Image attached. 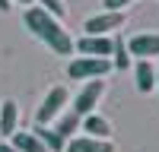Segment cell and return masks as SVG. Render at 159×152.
Instances as JSON below:
<instances>
[{
	"instance_id": "obj_1",
	"label": "cell",
	"mask_w": 159,
	"mask_h": 152,
	"mask_svg": "<svg viewBox=\"0 0 159 152\" xmlns=\"http://www.w3.org/2000/svg\"><path fill=\"white\" fill-rule=\"evenodd\" d=\"M22 22H25V29H29L45 48H51L54 54H64V57H67L70 51H73L70 32L61 25V19L48 16L42 6H29V10H25V16H22Z\"/></svg>"
},
{
	"instance_id": "obj_2",
	"label": "cell",
	"mask_w": 159,
	"mask_h": 152,
	"mask_svg": "<svg viewBox=\"0 0 159 152\" xmlns=\"http://www.w3.org/2000/svg\"><path fill=\"white\" fill-rule=\"evenodd\" d=\"M111 73V60L108 57H76L67 63V76L70 79H105V76Z\"/></svg>"
},
{
	"instance_id": "obj_3",
	"label": "cell",
	"mask_w": 159,
	"mask_h": 152,
	"mask_svg": "<svg viewBox=\"0 0 159 152\" xmlns=\"http://www.w3.org/2000/svg\"><path fill=\"white\" fill-rule=\"evenodd\" d=\"M70 105V95H67V89L64 86H54V89H48V95H45V101L38 105V111H35V124H42V127H48V124H54L57 120V114Z\"/></svg>"
},
{
	"instance_id": "obj_4",
	"label": "cell",
	"mask_w": 159,
	"mask_h": 152,
	"mask_svg": "<svg viewBox=\"0 0 159 152\" xmlns=\"http://www.w3.org/2000/svg\"><path fill=\"white\" fill-rule=\"evenodd\" d=\"M102 95H105V79H89V82H83V89H80L76 98H73V111L80 114V117L92 114L96 105L102 101Z\"/></svg>"
},
{
	"instance_id": "obj_5",
	"label": "cell",
	"mask_w": 159,
	"mask_h": 152,
	"mask_svg": "<svg viewBox=\"0 0 159 152\" xmlns=\"http://www.w3.org/2000/svg\"><path fill=\"white\" fill-rule=\"evenodd\" d=\"M127 22V16L124 13H96V16H89L86 19V35H108V32H115V29H121V25Z\"/></svg>"
},
{
	"instance_id": "obj_6",
	"label": "cell",
	"mask_w": 159,
	"mask_h": 152,
	"mask_svg": "<svg viewBox=\"0 0 159 152\" xmlns=\"http://www.w3.org/2000/svg\"><path fill=\"white\" fill-rule=\"evenodd\" d=\"M127 54H134L137 60H153V57H159V32L134 35V38L127 41Z\"/></svg>"
},
{
	"instance_id": "obj_7",
	"label": "cell",
	"mask_w": 159,
	"mask_h": 152,
	"mask_svg": "<svg viewBox=\"0 0 159 152\" xmlns=\"http://www.w3.org/2000/svg\"><path fill=\"white\" fill-rule=\"evenodd\" d=\"M73 48L83 57H108L111 48H115V41L108 35H86V38H80V41H73Z\"/></svg>"
},
{
	"instance_id": "obj_8",
	"label": "cell",
	"mask_w": 159,
	"mask_h": 152,
	"mask_svg": "<svg viewBox=\"0 0 159 152\" xmlns=\"http://www.w3.org/2000/svg\"><path fill=\"white\" fill-rule=\"evenodd\" d=\"M64 152H115L111 139H92V136H70L64 143Z\"/></svg>"
},
{
	"instance_id": "obj_9",
	"label": "cell",
	"mask_w": 159,
	"mask_h": 152,
	"mask_svg": "<svg viewBox=\"0 0 159 152\" xmlns=\"http://www.w3.org/2000/svg\"><path fill=\"white\" fill-rule=\"evenodd\" d=\"M80 130H86V136H92V139H111V124H108V117H102V114H86L83 120H80Z\"/></svg>"
},
{
	"instance_id": "obj_10",
	"label": "cell",
	"mask_w": 159,
	"mask_h": 152,
	"mask_svg": "<svg viewBox=\"0 0 159 152\" xmlns=\"http://www.w3.org/2000/svg\"><path fill=\"white\" fill-rule=\"evenodd\" d=\"M19 130V105L13 98L0 101V136H13Z\"/></svg>"
},
{
	"instance_id": "obj_11",
	"label": "cell",
	"mask_w": 159,
	"mask_h": 152,
	"mask_svg": "<svg viewBox=\"0 0 159 152\" xmlns=\"http://www.w3.org/2000/svg\"><path fill=\"white\" fill-rule=\"evenodd\" d=\"M10 146L16 149V152H48L42 146V139H38L32 130H16V133L10 136Z\"/></svg>"
},
{
	"instance_id": "obj_12",
	"label": "cell",
	"mask_w": 159,
	"mask_h": 152,
	"mask_svg": "<svg viewBox=\"0 0 159 152\" xmlns=\"http://www.w3.org/2000/svg\"><path fill=\"white\" fill-rule=\"evenodd\" d=\"M80 120H83V117H80L73 108H64V111L57 114V120H54V133L64 136V139H70V136L80 130Z\"/></svg>"
},
{
	"instance_id": "obj_13",
	"label": "cell",
	"mask_w": 159,
	"mask_h": 152,
	"mask_svg": "<svg viewBox=\"0 0 159 152\" xmlns=\"http://www.w3.org/2000/svg\"><path fill=\"white\" fill-rule=\"evenodd\" d=\"M134 76H137V92H153L156 89V70L150 60H137Z\"/></svg>"
},
{
	"instance_id": "obj_14",
	"label": "cell",
	"mask_w": 159,
	"mask_h": 152,
	"mask_svg": "<svg viewBox=\"0 0 159 152\" xmlns=\"http://www.w3.org/2000/svg\"><path fill=\"white\" fill-rule=\"evenodd\" d=\"M38 139H42V146L48 149V152H64V143H67V139H64V136H57L54 133V127H42V124H35V130H32Z\"/></svg>"
},
{
	"instance_id": "obj_15",
	"label": "cell",
	"mask_w": 159,
	"mask_h": 152,
	"mask_svg": "<svg viewBox=\"0 0 159 152\" xmlns=\"http://www.w3.org/2000/svg\"><path fill=\"white\" fill-rule=\"evenodd\" d=\"M111 70H127L130 67V54H127V44L124 41H115V48H111Z\"/></svg>"
},
{
	"instance_id": "obj_16",
	"label": "cell",
	"mask_w": 159,
	"mask_h": 152,
	"mask_svg": "<svg viewBox=\"0 0 159 152\" xmlns=\"http://www.w3.org/2000/svg\"><path fill=\"white\" fill-rule=\"evenodd\" d=\"M42 10L48 13V16H54V19H64V13H67L64 0H42Z\"/></svg>"
},
{
	"instance_id": "obj_17",
	"label": "cell",
	"mask_w": 159,
	"mask_h": 152,
	"mask_svg": "<svg viewBox=\"0 0 159 152\" xmlns=\"http://www.w3.org/2000/svg\"><path fill=\"white\" fill-rule=\"evenodd\" d=\"M127 3H134V0H102V6L108 10V13H124Z\"/></svg>"
},
{
	"instance_id": "obj_18",
	"label": "cell",
	"mask_w": 159,
	"mask_h": 152,
	"mask_svg": "<svg viewBox=\"0 0 159 152\" xmlns=\"http://www.w3.org/2000/svg\"><path fill=\"white\" fill-rule=\"evenodd\" d=\"M0 152H16V149H13L10 143H3V139H0Z\"/></svg>"
},
{
	"instance_id": "obj_19",
	"label": "cell",
	"mask_w": 159,
	"mask_h": 152,
	"mask_svg": "<svg viewBox=\"0 0 159 152\" xmlns=\"http://www.w3.org/2000/svg\"><path fill=\"white\" fill-rule=\"evenodd\" d=\"M10 6H13V3H10V0H0V13H7Z\"/></svg>"
},
{
	"instance_id": "obj_20",
	"label": "cell",
	"mask_w": 159,
	"mask_h": 152,
	"mask_svg": "<svg viewBox=\"0 0 159 152\" xmlns=\"http://www.w3.org/2000/svg\"><path fill=\"white\" fill-rule=\"evenodd\" d=\"M10 3H35V0H10Z\"/></svg>"
},
{
	"instance_id": "obj_21",
	"label": "cell",
	"mask_w": 159,
	"mask_h": 152,
	"mask_svg": "<svg viewBox=\"0 0 159 152\" xmlns=\"http://www.w3.org/2000/svg\"><path fill=\"white\" fill-rule=\"evenodd\" d=\"M156 89H159V70H156Z\"/></svg>"
}]
</instances>
